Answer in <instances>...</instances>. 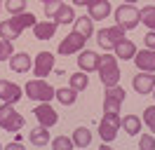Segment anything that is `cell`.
<instances>
[{
  "mask_svg": "<svg viewBox=\"0 0 155 150\" xmlns=\"http://www.w3.org/2000/svg\"><path fill=\"white\" fill-rule=\"evenodd\" d=\"M97 70H99V77L106 87H113V84L120 82V68L115 64V56L110 54H99V61H97Z\"/></svg>",
  "mask_w": 155,
  "mask_h": 150,
  "instance_id": "cell-1",
  "label": "cell"
},
{
  "mask_svg": "<svg viewBox=\"0 0 155 150\" xmlns=\"http://www.w3.org/2000/svg\"><path fill=\"white\" fill-rule=\"evenodd\" d=\"M24 122L26 120H24L21 112H17L14 103H2V106H0V129L17 134V131L24 127Z\"/></svg>",
  "mask_w": 155,
  "mask_h": 150,
  "instance_id": "cell-2",
  "label": "cell"
},
{
  "mask_svg": "<svg viewBox=\"0 0 155 150\" xmlns=\"http://www.w3.org/2000/svg\"><path fill=\"white\" fill-rule=\"evenodd\" d=\"M24 92H26L28 99L42 103V101H52V99H54V94H57V89H52L42 77H38V80H28L26 87H24Z\"/></svg>",
  "mask_w": 155,
  "mask_h": 150,
  "instance_id": "cell-3",
  "label": "cell"
},
{
  "mask_svg": "<svg viewBox=\"0 0 155 150\" xmlns=\"http://www.w3.org/2000/svg\"><path fill=\"white\" fill-rule=\"evenodd\" d=\"M115 24L122 31H134L139 24H141V14L134 5H120L115 9Z\"/></svg>",
  "mask_w": 155,
  "mask_h": 150,
  "instance_id": "cell-4",
  "label": "cell"
},
{
  "mask_svg": "<svg viewBox=\"0 0 155 150\" xmlns=\"http://www.w3.org/2000/svg\"><path fill=\"white\" fill-rule=\"evenodd\" d=\"M120 127H122V120L117 112H104V117L99 122V136L106 143H110V141H115V134Z\"/></svg>",
  "mask_w": 155,
  "mask_h": 150,
  "instance_id": "cell-5",
  "label": "cell"
},
{
  "mask_svg": "<svg viewBox=\"0 0 155 150\" xmlns=\"http://www.w3.org/2000/svg\"><path fill=\"white\" fill-rule=\"evenodd\" d=\"M122 101H125V89L120 84L106 87V94H104V112H117L120 115V103Z\"/></svg>",
  "mask_w": 155,
  "mask_h": 150,
  "instance_id": "cell-6",
  "label": "cell"
},
{
  "mask_svg": "<svg viewBox=\"0 0 155 150\" xmlns=\"http://www.w3.org/2000/svg\"><path fill=\"white\" fill-rule=\"evenodd\" d=\"M125 38V31L120 26H113V28H101L97 33V42L101 49H115V45Z\"/></svg>",
  "mask_w": 155,
  "mask_h": 150,
  "instance_id": "cell-7",
  "label": "cell"
},
{
  "mask_svg": "<svg viewBox=\"0 0 155 150\" xmlns=\"http://www.w3.org/2000/svg\"><path fill=\"white\" fill-rule=\"evenodd\" d=\"M85 42H87V38H82L80 33H68L61 42H59V54L61 56H71V54H78L82 47H85Z\"/></svg>",
  "mask_w": 155,
  "mask_h": 150,
  "instance_id": "cell-8",
  "label": "cell"
},
{
  "mask_svg": "<svg viewBox=\"0 0 155 150\" xmlns=\"http://www.w3.org/2000/svg\"><path fill=\"white\" fill-rule=\"evenodd\" d=\"M33 115H35V120H38V124H42V127H54L59 122V115H57V110L49 106V101H42L33 110Z\"/></svg>",
  "mask_w": 155,
  "mask_h": 150,
  "instance_id": "cell-9",
  "label": "cell"
},
{
  "mask_svg": "<svg viewBox=\"0 0 155 150\" xmlns=\"http://www.w3.org/2000/svg\"><path fill=\"white\" fill-rule=\"evenodd\" d=\"M132 87H134V92H139V94H150L155 89V75L141 70L139 75L132 77Z\"/></svg>",
  "mask_w": 155,
  "mask_h": 150,
  "instance_id": "cell-10",
  "label": "cell"
},
{
  "mask_svg": "<svg viewBox=\"0 0 155 150\" xmlns=\"http://www.w3.org/2000/svg\"><path fill=\"white\" fill-rule=\"evenodd\" d=\"M134 64L139 70H146V73H155V49H141L134 54Z\"/></svg>",
  "mask_w": 155,
  "mask_h": 150,
  "instance_id": "cell-11",
  "label": "cell"
},
{
  "mask_svg": "<svg viewBox=\"0 0 155 150\" xmlns=\"http://www.w3.org/2000/svg\"><path fill=\"white\" fill-rule=\"evenodd\" d=\"M52 68H54V54L52 52H40L35 56V66H33V70L38 77H45V75L52 73Z\"/></svg>",
  "mask_w": 155,
  "mask_h": 150,
  "instance_id": "cell-12",
  "label": "cell"
},
{
  "mask_svg": "<svg viewBox=\"0 0 155 150\" xmlns=\"http://www.w3.org/2000/svg\"><path fill=\"white\" fill-rule=\"evenodd\" d=\"M21 99V87H17L10 80H0V101L2 103H17Z\"/></svg>",
  "mask_w": 155,
  "mask_h": 150,
  "instance_id": "cell-13",
  "label": "cell"
},
{
  "mask_svg": "<svg viewBox=\"0 0 155 150\" xmlns=\"http://www.w3.org/2000/svg\"><path fill=\"white\" fill-rule=\"evenodd\" d=\"M57 21H35V26H33V35L38 38V40H49V38H54L57 33Z\"/></svg>",
  "mask_w": 155,
  "mask_h": 150,
  "instance_id": "cell-14",
  "label": "cell"
},
{
  "mask_svg": "<svg viewBox=\"0 0 155 150\" xmlns=\"http://www.w3.org/2000/svg\"><path fill=\"white\" fill-rule=\"evenodd\" d=\"M10 68L14 73H26L31 68V56L26 52H17V54L10 56Z\"/></svg>",
  "mask_w": 155,
  "mask_h": 150,
  "instance_id": "cell-15",
  "label": "cell"
},
{
  "mask_svg": "<svg viewBox=\"0 0 155 150\" xmlns=\"http://www.w3.org/2000/svg\"><path fill=\"white\" fill-rule=\"evenodd\" d=\"M97 61H99V54L92 52V49H85L82 54L78 56V66H80V70H85V73L97 70Z\"/></svg>",
  "mask_w": 155,
  "mask_h": 150,
  "instance_id": "cell-16",
  "label": "cell"
},
{
  "mask_svg": "<svg viewBox=\"0 0 155 150\" xmlns=\"http://www.w3.org/2000/svg\"><path fill=\"white\" fill-rule=\"evenodd\" d=\"M87 7H89V17L97 19V21H101V19H106L110 14V2L108 0H97V2H92Z\"/></svg>",
  "mask_w": 155,
  "mask_h": 150,
  "instance_id": "cell-17",
  "label": "cell"
},
{
  "mask_svg": "<svg viewBox=\"0 0 155 150\" xmlns=\"http://www.w3.org/2000/svg\"><path fill=\"white\" fill-rule=\"evenodd\" d=\"M134 54H136V47H134V42L132 40H127V38H122L120 42L115 45V56L117 59H134Z\"/></svg>",
  "mask_w": 155,
  "mask_h": 150,
  "instance_id": "cell-18",
  "label": "cell"
},
{
  "mask_svg": "<svg viewBox=\"0 0 155 150\" xmlns=\"http://www.w3.org/2000/svg\"><path fill=\"white\" fill-rule=\"evenodd\" d=\"M73 31L75 33H80L82 38H92V33H94V26H92V17H78L75 21H73Z\"/></svg>",
  "mask_w": 155,
  "mask_h": 150,
  "instance_id": "cell-19",
  "label": "cell"
},
{
  "mask_svg": "<svg viewBox=\"0 0 155 150\" xmlns=\"http://www.w3.org/2000/svg\"><path fill=\"white\" fill-rule=\"evenodd\" d=\"M0 38L2 40H17V38H21V28L12 19H7V21L0 24Z\"/></svg>",
  "mask_w": 155,
  "mask_h": 150,
  "instance_id": "cell-20",
  "label": "cell"
},
{
  "mask_svg": "<svg viewBox=\"0 0 155 150\" xmlns=\"http://www.w3.org/2000/svg\"><path fill=\"white\" fill-rule=\"evenodd\" d=\"M31 143L33 145H38V148H42V145H47L49 143V131H47V127H42V124H38L35 129L31 131Z\"/></svg>",
  "mask_w": 155,
  "mask_h": 150,
  "instance_id": "cell-21",
  "label": "cell"
},
{
  "mask_svg": "<svg viewBox=\"0 0 155 150\" xmlns=\"http://www.w3.org/2000/svg\"><path fill=\"white\" fill-rule=\"evenodd\" d=\"M73 143H75L78 148H87L89 143H92V131L87 127H78L73 131Z\"/></svg>",
  "mask_w": 155,
  "mask_h": 150,
  "instance_id": "cell-22",
  "label": "cell"
},
{
  "mask_svg": "<svg viewBox=\"0 0 155 150\" xmlns=\"http://www.w3.org/2000/svg\"><path fill=\"white\" fill-rule=\"evenodd\" d=\"M54 21H57V24H73V21H75L73 7H71V5H61V7L57 9V14H54Z\"/></svg>",
  "mask_w": 155,
  "mask_h": 150,
  "instance_id": "cell-23",
  "label": "cell"
},
{
  "mask_svg": "<svg viewBox=\"0 0 155 150\" xmlns=\"http://www.w3.org/2000/svg\"><path fill=\"white\" fill-rule=\"evenodd\" d=\"M122 129H125L129 136H136V134L141 131V120H139L136 115H127V117H122Z\"/></svg>",
  "mask_w": 155,
  "mask_h": 150,
  "instance_id": "cell-24",
  "label": "cell"
},
{
  "mask_svg": "<svg viewBox=\"0 0 155 150\" xmlns=\"http://www.w3.org/2000/svg\"><path fill=\"white\" fill-rule=\"evenodd\" d=\"M59 99V103H64V106H73L75 103V89H71V87H61V89H57V94H54Z\"/></svg>",
  "mask_w": 155,
  "mask_h": 150,
  "instance_id": "cell-25",
  "label": "cell"
},
{
  "mask_svg": "<svg viewBox=\"0 0 155 150\" xmlns=\"http://www.w3.org/2000/svg\"><path fill=\"white\" fill-rule=\"evenodd\" d=\"M12 21H14V24H17L21 31H24V28H28V26H31V28L35 26V17H33L31 12H21V14H14V19H12Z\"/></svg>",
  "mask_w": 155,
  "mask_h": 150,
  "instance_id": "cell-26",
  "label": "cell"
},
{
  "mask_svg": "<svg viewBox=\"0 0 155 150\" xmlns=\"http://www.w3.org/2000/svg\"><path fill=\"white\" fill-rule=\"evenodd\" d=\"M87 75H85V70H80V73L71 75V89H75V92H82V89H87Z\"/></svg>",
  "mask_w": 155,
  "mask_h": 150,
  "instance_id": "cell-27",
  "label": "cell"
},
{
  "mask_svg": "<svg viewBox=\"0 0 155 150\" xmlns=\"http://www.w3.org/2000/svg\"><path fill=\"white\" fill-rule=\"evenodd\" d=\"M139 14H141V24L143 26H148L150 31H155V7H143V9H139Z\"/></svg>",
  "mask_w": 155,
  "mask_h": 150,
  "instance_id": "cell-28",
  "label": "cell"
},
{
  "mask_svg": "<svg viewBox=\"0 0 155 150\" xmlns=\"http://www.w3.org/2000/svg\"><path fill=\"white\" fill-rule=\"evenodd\" d=\"M73 145H75L73 139H66V136H57V139L52 141V148L54 150H71Z\"/></svg>",
  "mask_w": 155,
  "mask_h": 150,
  "instance_id": "cell-29",
  "label": "cell"
},
{
  "mask_svg": "<svg viewBox=\"0 0 155 150\" xmlns=\"http://www.w3.org/2000/svg\"><path fill=\"white\" fill-rule=\"evenodd\" d=\"M5 7H7V12H12V14H21V12L26 9V0H7Z\"/></svg>",
  "mask_w": 155,
  "mask_h": 150,
  "instance_id": "cell-30",
  "label": "cell"
},
{
  "mask_svg": "<svg viewBox=\"0 0 155 150\" xmlns=\"http://www.w3.org/2000/svg\"><path fill=\"white\" fill-rule=\"evenodd\" d=\"M12 54H14V49H12V40H0V61L10 59Z\"/></svg>",
  "mask_w": 155,
  "mask_h": 150,
  "instance_id": "cell-31",
  "label": "cell"
},
{
  "mask_svg": "<svg viewBox=\"0 0 155 150\" xmlns=\"http://www.w3.org/2000/svg\"><path fill=\"white\" fill-rule=\"evenodd\" d=\"M143 122L148 124V129L155 131V106H148L143 110Z\"/></svg>",
  "mask_w": 155,
  "mask_h": 150,
  "instance_id": "cell-32",
  "label": "cell"
},
{
  "mask_svg": "<svg viewBox=\"0 0 155 150\" xmlns=\"http://www.w3.org/2000/svg\"><path fill=\"white\" fill-rule=\"evenodd\" d=\"M139 148L141 150H155V139L150 134H143V136L139 139Z\"/></svg>",
  "mask_w": 155,
  "mask_h": 150,
  "instance_id": "cell-33",
  "label": "cell"
},
{
  "mask_svg": "<svg viewBox=\"0 0 155 150\" xmlns=\"http://www.w3.org/2000/svg\"><path fill=\"white\" fill-rule=\"evenodd\" d=\"M61 5H64L61 0H47V2H45V14H47V17H54Z\"/></svg>",
  "mask_w": 155,
  "mask_h": 150,
  "instance_id": "cell-34",
  "label": "cell"
},
{
  "mask_svg": "<svg viewBox=\"0 0 155 150\" xmlns=\"http://www.w3.org/2000/svg\"><path fill=\"white\" fill-rule=\"evenodd\" d=\"M143 40H146V47L155 49V31H148V35H146Z\"/></svg>",
  "mask_w": 155,
  "mask_h": 150,
  "instance_id": "cell-35",
  "label": "cell"
},
{
  "mask_svg": "<svg viewBox=\"0 0 155 150\" xmlns=\"http://www.w3.org/2000/svg\"><path fill=\"white\" fill-rule=\"evenodd\" d=\"M7 150H24V145H21V141H12L7 143Z\"/></svg>",
  "mask_w": 155,
  "mask_h": 150,
  "instance_id": "cell-36",
  "label": "cell"
},
{
  "mask_svg": "<svg viewBox=\"0 0 155 150\" xmlns=\"http://www.w3.org/2000/svg\"><path fill=\"white\" fill-rule=\"evenodd\" d=\"M92 2H97V0H73V5H92Z\"/></svg>",
  "mask_w": 155,
  "mask_h": 150,
  "instance_id": "cell-37",
  "label": "cell"
},
{
  "mask_svg": "<svg viewBox=\"0 0 155 150\" xmlns=\"http://www.w3.org/2000/svg\"><path fill=\"white\" fill-rule=\"evenodd\" d=\"M132 2H136V0H127V5H132Z\"/></svg>",
  "mask_w": 155,
  "mask_h": 150,
  "instance_id": "cell-38",
  "label": "cell"
},
{
  "mask_svg": "<svg viewBox=\"0 0 155 150\" xmlns=\"http://www.w3.org/2000/svg\"><path fill=\"white\" fill-rule=\"evenodd\" d=\"M153 96H155V89H153Z\"/></svg>",
  "mask_w": 155,
  "mask_h": 150,
  "instance_id": "cell-39",
  "label": "cell"
},
{
  "mask_svg": "<svg viewBox=\"0 0 155 150\" xmlns=\"http://www.w3.org/2000/svg\"><path fill=\"white\" fill-rule=\"evenodd\" d=\"M0 150H2V145H0Z\"/></svg>",
  "mask_w": 155,
  "mask_h": 150,
  "instance_id": "cell-40",
  "label": "cell"
},
{
  "mask_svg": "<svg viewBox=\"0 0 155 150\" xmlns=\"http://www.w3.org/2000/svg\"><path fill=\"white\" fill-rule=\"evenodd\" d=\"M45 2H47V0H45Z\"/></svg>",
  "mask_w": 155,
  "mask_h": 150,
  "instance_id": "cell-41",
  "label": "cell"
}]
</instances>
